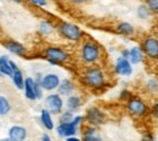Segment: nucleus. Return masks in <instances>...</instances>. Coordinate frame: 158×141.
Masks as SVG:
<instances>
[{"label": "nucleus", "mask_w": 158, "mask_h": 141, "mask_svg": "<svg viewBox=\"0 0 158 141\" xmlns=\"http://www.w3.org/2000/svg\"><path fill=\"white\" fill-rule=\"evenodd\" d=\"M44 54H45V59L51 64H60L68 60V54L64 50L60 48H55V46L48 48Z\"/></svg>", "instance_id": "20e7f679"}, {"label": "nucleus", "mask_w": 158, "mask_h": 141, "mask_svg": "<svg viewBox=\"0 0 158 141\" xmlns=\"http://www.w3.org/2000/svg\"><path fill=\"white\" fill-rule=\"evenodd\" d=\"M40 121H41V124L48 130H52L54 129V122H52V118H51V114H50V111L49 110H46V108H43L41 110Z\"/></svg>", "instance_id": "a211bd4d"}, {"label": "nucleus", "mask_w": 158, "mask_h": 141, "mask_svg": "<svg viewBox=\"0 0 158 141\" xmlns=\"http://www.w3.org/2000/svg\"><path fill=\"white\" fill-rule=\"evenodd\" d=\"M80 56L85 63H95L100 57V48L94 41H85L81 46Z\"/></svg>", "instance_id": "f03ea898"}, {"label": "nucleus", "mask_w": 158, "mask_h": 141, "mask_svg": "<svg viewBox=\"0 0 158 141\" xmlns=\"http://www.w3.org/2000/svg\"><path fill=\"white\" fill-rule=\"evenodd\" d=\"M142 50L147 57L152 60L158 59V39L155 37H147L142 41Z\"/></svg>", "instance_id": "423d86ee"}, {"label": "nucleus", "mask_w": 158, "mask_h": 141, "mask_svg": "<svg viewBox=\"0 0 158 141\" xmlns=\"http://www.w3.org/2000/svg\"><path fill=\"white\" fill-rule=\"evenodd\" d=\"M157 37H158V27H157Z\"/></svg>", "instance_id": "ea45409f"}, {"label": "nucleus", "mask_w": 158, "mask_h": 141, "mask_svg": "<svg viewBox=\"0 0 158 141\" xmlns=\"http://www.w3.org/2000/svg\"><path fill=\"white\" fill-rule=\"evenodd\" d=\"M0 141H12V140H11V139H9V138H7V139H2V140H0Z\"/></svg>", "instance_id": "4c0bfd02"}, {"label": "nucleus", "mask_w": 158, "mask_h": 141, "mask_svg": "<svg viewBox=\"0 0 158 141\" xmlns=\"http://www.w3.org/2000/svg\"><path fill=\"white\" fill-rule=\"evenodd\" d=\"M136 14H138V17L141 20H147L150 17V9L146 6V5H140L136 10Z\"/></svg>", "instance_id": "b1692460"}, {"label": "nucleus", "mask_w": 158, "mask_h": 141, "mask_svg": "<svg viewBox=\"0 0 158 141\" xmlns=\"http://www.w3.org/2000/svg\"><path fill=\"white\" fill-rule=\"evenodd\" d=\"M12 81L16 85L17 89H24V79L22 76V72L20 71V68L14 69V76H12Z\"/></svg>", "instance_id": "412c9836"}, {"label": "nucleus", "mask_w": 158, "mask_h": 141, "mask_svg": "<svg viewBox=\"0 0 158 141\" xmlns=\"http://www.w3.org/2000/svg\"><path fill=\"white\" fill-rule=\"evenodd\" d=\"M59 32L63 38L71 41H78L83 37V32L80 31V28L77 27L76 24H72L68 22H62L60 24Z\"/></svg>", "instance_id": "7ed1b4c3"}, {"label": "nucleus", "mask_w": 158, "mask_h": 141, "mask_svg": "<svg viewBox=\"0 0 158 141\" xmlns=\"http://www.w3.org/2000/svg\"><path fill=\"white\" fill-rule=\"evenodd\" d=\"M46 106L50 111V113H54V114H59L62 112V107H63V101L61 99V95L60 94H51L46 97Z\"/></svg>", "instance_id": "6e6552de"}, {"label": "nucleus", "mask_w": 158, "mask_h": 141, "mask_svg": "<svg viewBox=\"0 0 158 141\" xmlns=\"http://www.w3.org/2000/svg\"><path fill=\"white\" fill-rule=\"evenodd\" d=\"M24 95L28 100H37V95H35V90H34V79L31 77L24 79Z\"/></svg>", "instance_id": "2eb2a0df"}, {"label": "nucleus", "mask_w": 158, "mask_h": 141, "mask_svg": "<svg viewBox=\"0 0 158 141\" xmlns=\"http://www.w3.org/2000/svg\"><path fill=\"white\" fill-rule=\"evenodd\" d=\"M130 97H131V94H130L128 90H123V91H122V94H120V99L128 101L129 99H130Z\"/></svg>", "instance_id": "c85d7f7f"}, {"label": "nucleus", "mask_w": 158, "mask_h": 141, "mask_svg": "<svg viewBox=\"0 0 158 141\" xmlns=\"http://www.w3.org/2000/svg\"><path fill=\"white\" fill-rule=\"evenodd\" d=\"M146 5L152 12H158V0H146Z\"/></svg>", "instance_id": "bb28decb"}, {"label": "nucleus", "mask_w": 158, "mask_h": 141, "mask_svg": "<svg viewBox=\"0 0 158 141\" xmlns=\"http://www.w3.org/2000/svg\"><path fill=\"white\" fill-rule=\"evenodd\" d=\"M74 2H77V4H81V2H84V1H86V0H73Z\"/></svg>", "instance_id": "c9c22d12"}, {"label": "nucleus", "mask_w": 158, "mask_h": 141, "mask_svg": "<svg viewBox=\"0 0 158 141\" xmlns=\"http://www.w3.org/2000/svg\"><path fill=\"white\" fill-rule=\"evenodd\" d=\"M29 1L37 6H45L46 5V0H29Z\"/></svg>", "instance_id": "c756f323"}, {"label": "nucleus", "mask_w": 158, "mask_h": 141, "mask_svg": "<svg viewBox=\"0 0 158 141\" xmlns=\"http://www.w3.org/2000/svg\"><path fill=\"white\" fill-rule=\"evenodd\" d=\"M130 55H129V61L133 64H138L143 60V51L139 48V46H133L130 50Z\"/></svg>", "instance_id": "f3484780"}, {"label": "nucleus", "mask_w": 158, "mask_h": 141, "mask_svg": "<svg viewBox=\"0 0 158 141\" xmlns=\"http://www.w3.org/2000/svg\"><path fill=\"white\" fill-rule=\"evenodd\" d=\"M60 83H61V81H60L59 76L55 74V73L45 74L41 78V81H40L43 90H46V91H52L55 89H59Z\"/></svg>", "instance_id": "1a4fd4ad"}, {"label": "nucleus", "mask_w": 158, "mask_h": 141, "mask_svg": "<svg viewBox=\"0 0 158 141\" xmlns=\"http://www.w3.org/2000/svg\"><path fill=\"white\" fill-rule=\"evenodd\" d=\"M39 31L41 34H44V35H49L51 32H52V24L50 23V22H41L39 26Z\"/></svg>", "instance_id": "393cba45"}, {"label": "nucleus", "mask_w": 158, "mask_h": 141, "mask_svg": "<svg viewBox=\"0 0 158 141\" xmlns=\"http://www.w3.org/2000/svg\"><path fill=\"white\" fill-rule=\"evenodd\" d=\"M143 141H153V139H152L151 135H146V136L143 138Z\"/></svg>", "instance_id": "f704fd0d"}, {"label": "nucleus", "mask_w": 158, "mask_h": 141, "mask_svg": "<svg viewBox=\"0 0 158 141\" xmlns=\"http://www.w3.org/2000/svg\"><path fill=\"white\" fill-rule=\"evenodd\" d=\"M114 71L117 74H120V76H130L133 73V67H131L130 61L120 56L116 62Z\"/></svg>", "instance_id": "9b49d317"}, {"label": "nucleus", "mask_w": 158, "mask_h": 141, "mask_svg": "<svg viewBox=\"0 0 158 141\" xmlns=\"http://www.w3.org/2000/svg\"><path fill=\"white\" fill-rule=\"evenodd\" d=\"M120 1H124V0H120Z\"/></svg>", "instance_id": "a19ab883"}, {"label": "nucleus", "mask_w": 158, "mask_h": 141, "mask_svg": "<svg viewBox=\"0 0 158 141\" xmlns=\"http://www.w3.org/2000/svg\"><path fill=\"white\" fill-rule=\"evenodd\" d=\"M129 55H130V51H129V50H123V51H122V57L129 60Z\"/></svg>", "instance_id": "2f4dec72"}, {"label": "nucleus", "mask_w": 158, "mask_h": 141, "mask_svg": "<svg viewBox=\"0 0 158 141\" xmlns=\"http://www.w3.org/2000/svg\"><path fill=\"white\" fill-rule=\"evenodd\" d=\"M41 141H51V138L48 134H43L41 135Z\"/></svg>", "instance_id": "473e14b6"}, {"label": "nucleus", "mask_w": 158, "mask_h": 141, "mask_svg": "<svg viewBox=\"0 0 158 141\" xmlns=\"http://www.w3.org/2000/svg\"><path fill=\"white\" fill-rule=\"evenodd\" d=\"M83 81L90 88H100L105 83L103 72L98 67H90L84 72Z\"/></svg>", "instance_id": "f257e3e1"}, {"label": "nucleus", "mask_w": 158, "mask_h": 141, "mask_svg": "<svg viewBox=\"0 0 158 141\" xmlns=\"http://www.w3.org/2000/svg\"><path fill=\"white\" fill-rule=\"evenodd\" d=\"M117 31H118L120 34H123V35H133V34L135 33L134 27H133L130 23H128V22H122V23H119L118 27H117Z\"/></svg>", "instance_id": "aec40b11"}, {"label": "nucleus", "mask_w": 158, "mask_h": 141, "mask_svg": "<svg viewBox=\"0 0 158 141\" xmlns=\"http://www.w3.org/2000/svg\"><path fill=\"white\" fill-rule=\"evenodd\" d=\"M85 118L91 126H99V125L105 123V114L98 107H90L86 111Z\"/></svg>", "instance_id": "0eeeda50"}, {"label": "nucleus", "mask_w": 158, "mask_h": 141, "mask_svg": "<svg viewBox=\"0 0 158 141\" xmlns=\"http://www.w3.org/2000/svg\"><path fill=\"white\" fill-rule=\"evenodd\" d=\"M27 138V130L21 125H14L9 129V139L12 141H24Z\"/></svg>", "instance_id": "f8f14e48"}, {"label": "nucleus", "mask_w": 158, "mask_h": 141, "mask_svg": "<svg viewBox=\"0 0 158 141\" xmlns=\"http://www.w3.org/2000/svg\"><path fill=\"white\" fill-rule=\"evenodd\" d=\"M127 108L128 111L136 117H142L147 113V106L143 101L139 97L131 96L129 100L127 101Z\"/></svg>", "instance_id": "39448f33"}, {"label": "nucleus", "mask_w": 158, "mask_h": 141, "mask_svg": "<svg viewBox=\"0 0 158 141\" xmlns=\"http://www.w3.org/2000/svg\"><path fill=\"white\" fill-rule=\"evenodd\" d=\"M66 141H80V139L76 138V136H69V138L66 139Z\"/></svg>", "instance_id": "72a5a7b5"}, {"label": "nucleus", "mask_w": 158, "mask_h": 141, "mask_svg": "<svg viewBox=\"0 0 158 141\" xmlns=\"http://www.w3.org/2000/svg\"><path fill=\"white\" fill-rule=\"evenodd\" d=\"M147 88H148V90L150 91H157L158 90V83L155 79H150V81H147Z\"/></svg>", "instance_id": "cd10ccee"}, {"label": "nucleus", "mask_w": 158, "mask_h": 141, "mask_svg": "<svg viewBox=\"0 0 158 141\" xmlns=\"http://www.w3.org/2000/svg\"><path fill=\"white\" fill-rule=\"evenodd\" d=\"M0 72L5 76H9L12 78L14 76V72L11 69V66H10V60L7 57V55H2L0 56Z\"/></svg>", "instance_id": "dca6fc26"}, {"label": "nucleus", "mask_w": 158, "mask_h": 141, "mask_svg": "<svg viewBox=\"0 0 158 141\" xmlns=\"http://www.w3.org/2000/svg\"><path fill=\"white\" fill-rule=\"evenodd\" d=\"M152 113H153L155 117L158 118V103H155V105L152 106Z\"/></svg>", "instance_id": "7c9ffc66"}, {"label": "nucleus", "mask_w": 158, "mask_h": 141, "mask_svg": "<svg viewBox=\"0 0 158 141\" xmlns=\"http://www.w3.org/2000/svg\"><path fill=\"white\" fill-rule=\"evenodd\" d=\"M80 105H81V100H80V97L79 96H69L68 99H67V102H66V106H67V108L69 110V111H76L77 108L80 107Z\"/></svg>", "instance_id": "4be33fe9"}, {"label": "nucleus", "mask_w": 158, "mask_h": 141, "mask_svg": "<svg viewBox=\"0 0 158 141\" xmlns=\"http://www.w3.org/2000/svg\"><path fill=\"white\" fill-rule=\"evenodd\" d=\"M10 110H11V105L9 100L5 96L0 95V116H6L10 112Z\"/></svg>", "instance_id": "5701e85b"}, {"label": "nucleus", "mask_w": 158, "mask_h": 141, "mask_svg": "<svg viewBox=\"0 0 158 141\" xmlns=\"http://www.w3.org/2000/svg\"><path fill=\"white\" fill-rule=\"evenodd\" d=\"M83 141H102V138L98 129L90 125L83 130Z\"/></svg>", "instance_id": "4468645a"}, {"label": "nucleus", "mask_w": 158, "mask_h": 141, "mask_svg": "<svg viewBox=\"0 0 158 141\" xmlns=\"http://www.w3.org/2000/svg\"><path fill=\"white\" fill-rule=\"evenodd\" d=\"M12 1H15V2H19V4H21L23 0H12Z\"/></svg>", "instance_id": "e433bc0d"}, {"label": "nucleus", "mask_w": 158, "mask_h": 141, "mask_svg": "<svg viewBox=\"0 0 158 141\" xmlns=\"http://www.w3.org/2000/svg\"><path fill=\"white\" fill-rule=\"evenodd\" d=\"M2 76H4V74H2V73H1V72H0V77H2Z\"/></svg>", "instance_id": "58836bf2"}, {"label": "nucleus", "mask_w": 158, "mask_h": 141, "mask_svg": "<svg viewBox=\"0 0 158 141\" xmlns=\"http://www.w3.org/2000/svg\"><path fill=\"white\" fill-rule=\"evenodd\" d=\"M73 90H74V85H73V83H72L71 81L64 79V81H62L61 83H60V86H59L60 95H63V96L69 95Z\"/></svg>", "instance_id": "6ab92c4d"}, {"label": "nucleus", "mask_w": 158, "mask_h": 141, "mask_svg": "<svg viewBox=\"0 0 158 141\" xmlns=\"http://www.w3.org/2000/svg\"><path fill=\"white\" fill-rule=\"evenodd\" d=\"M4 46L7 51H10L11 54H15V55H24L26 54V48L20 44L19 41H15V40H6L4 41Z\"/></svg>", "instance_id": "ddd939ff"}, {"label": "nucleus", "mask_w": 158, "mask_h": 141, "mask_svg": "<svg viewBox=\"0 0 158 141\" xmlns=\"http://www.w3.org/2000/svg\"><path fill=\"white\" fill-rule=\"evenodd\" d=\"M78 124L74 122H69V123H60L57 126V134L63 138H69V136H74V134L78 131Z\"/></svg>", "instance_id": "9d476101"}, {"label": "nucleus", "mask_w": 158, "mask_h": 141, "mask_svg": "<svg viewBox=\"0 0 158 141\" xmlns=\"http://www.w3.org/2000/svg\"><path fill=\"white\" fill-rule=\"evenodd\" d=\"M73 118H74L73 112L68 110V111L63 112V113L60 116V122H61V123H69V122L73 121Z\"/></svg>", "instance_id": "a878e982"}]
</instances>
